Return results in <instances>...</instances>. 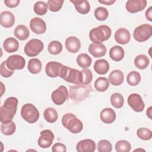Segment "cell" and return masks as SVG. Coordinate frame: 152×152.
I'll list each match as a JSON object with an SVG mask.
<instances>
[{"instance_id":"obj_1","label":"cell","mask_w":152,"mask_h":152,"mask_svg":"<svg viewBox=\"0 0 152 152\" xmlns=\"http://www.w3.org/2000/svg\"><path fill=\"white\" fill-rule=\"evenodd\" d=\"M18 99L15 97L7 98L0 107V121L1 123L12 121L15 116L18 106Z\"/></svg>"},{"instance_id":"obj_2","label":"cell","mask_w":152,"mask_h":152,"mask_svg":"<svg viewBox=\"0 0 152 152\" xmlns=\"http://www.w3.org/2000/svg\"><path fill=\"white\" fill-rule=\"evenodd\" d=\"M112 34L110 28L107 25H100L92 28L89 33L90 40L96 43H102L108 40Z\"/></svg>"},{"instance_id":"obj_3","label":"cell","mask_w":152,"mask_h":152,"mask_svg":"<svg viewBox=\"0 0 152 152\" xmlns=\"http://www.w3.org/2000/svg\"><path fill=\"white\" fill-rule=\"evenodd\" d=\"M91 90V86L89 85L79 84L77 86H70L68 96L74 102H80L87 98Z\"/></svg>"},{"instance_id":"obj_4","label":"cell","mask_w":152,"mask_h":152,"mask_svg":"<svg viewBox=\"0 0 152 152\" xmlns=\"http://www.w3.org/2000/svg\"><path fill=\"white\" fill-rule=\"evenodd\" d=\"M59 77L66 82L73 83L75 85L82 84L83 83V78L81 71L64 65Z\"/></svg>"},{"instance_id":"obj_5","label":"cell","mask_w":152,"mask_h":152,"mask_svg":"<svg viewBox=\"0 0 152 152\" xmlns=\"http://www.w3.org/2000/svg\"><path fill=\"white\" fill-rule=\"evenodd\" d=\"M62 124L72 134H78L83 128L82 122L71 113H67L62 116Z\"/></svg>"},{"instance_id":"obj_6","label":"cell","mask_w":152,"mask_h":152,"mask_svg":"<svg viewBox=\"0 0 152 152\" xmlns=\"http://www.w3.org/2000/svg\"><path fill=\"white\" fill-rule=\"evenodd\" d=\"M21 117L29 124H33L39 118V112L35 106L31 103L24 104L21 109Z\"/></svg>"},{"instance_id":"obj_7","label":"cell","mask_w":152,"mask_h":152,"mask_svg":"<svg viewBox=\"0 0 152 152\" xmlns=\"http://www.w3.org/2000/svg\"><path fill=\"white\" fill-rule=\"evenodd\" d=\"M152 35V26L148 24H142L137 27L133 33V37L138 42L148 40Z\"/></svg>"},{"instance_id":"obj_8","label":"cell","mask_w":152,"mask_h":152,"mask_svg":"<svg viewBox=\"0 0 152 152\" xmlns=\"http://www.w3.org/2000/svg\"><path fill=\"white\" fill-rule=\"evenodd\" d=\"M44 48L43 42L37 39H33L29 40L24 46V52L29 57L37 56Z\"/></svg>"},{"instance_id":"obj_9","label":"cell","mask_w":152,"mask_h":152,"mask_svg":"<svg viewBox=\"0 0 152 152\" xmlns=\"http://www.w3.org/2000/svg\"><path fill=\"white\" fill-rule=\"evenodd\" d=\"M7 66L12 71L15 69H21L26 65V60L21 55H13L10 56L5 61Z\"/></svg>"},{"instance_id":"obj_10","label":"cell","mask_w":152,"mask_h":152,"mask_svg":"<svg viewBox=\"0 0 152 152\" xmlns=\"http://www.w3.org/2000/svg\"><path fill=\"white\" fill-rule=\"evenodd\" d=\"M51 99L56 105H61L64 103L68 99V92L66 87L64 86H59L52 92Z\"/></svg>"},{"instance_id":"obj_11","label":"cell","mask_w":152,"mask_h":152,"mask_svg":"<svg viewBox=\"0 0 152 152\" xmlns=\"http://www.w3.org/2000/svg\"><path fill=\"white\" fill-rule=\"evenodd\" d=\"M129 106L135 112H141L143 111L145 104L141 96L137 93L131 94L128 97Z\"/></svg>"},{"instance_id":"obj_12","label":"cell","mask_w":152,"mask_h":152,"mask_svg":"<svg viewBox=\"0 0 152 152\" xmlns=\"http://www.w3.org/2000/svg\"><path fill=\"white\" fill-rule=\"evenodd\" d=\"M40 134V136L37 141L39 147L42 148H46L50 147L54 139L53 132L49 129H45L42 131Z\"/></svg>"},{"instance_id":"obj_13","label":"cell","mask_w":152,"mask_h":152,"mask_svg":"<svg viewBox=\"0 0 152 152\" xmlns=\"http://www.w3.org/2000/svg\"><path fill=\"white\" fill-rule=\"evenodd\" d=\"M146 5V0H129L126 2L125 8L129 12L136 13L142 11Z\"/></svg>"},{"instance_id":"obj_14","label":"cell","mask_w":152,"mask_h":152,"mask_svg":"<svg viewBox=\"0 0 152 152\" xmlns=\"http://www.w3.org/2000/svg\"><path fill=\"white\" fill-rule=\"evenodd\" d=\"M30 27L31 31L37 34H43L46 30V23L39 17H34L30 20Z\"/></svg>"},{"instance_id":"obj_15","label":"cell","mask_w":152,"mask_h":152,"mask_svg":"<svg viewBox=\"0 0 152 152\" xmlns=\"http://www.w3.org/2000/svg\"><path fill=\"white\" fill-rule=\"evenodd\" d=\"M62 65H63L62 64L58 62H49L45 66V72L46 75L51 78L59 77Z\"/></svg>"},{"instance_id":"obj_16","label":"cell","mask_w":152,"mask_h":152,"mask_svg":"<svg viewBox=\"0 0 152 152\" xmlns=\"http://www.w3.org/2000/svg\"><path fill=\"white\" fill-rule=\"evenodd\" d=\"M76 150L78 152H93L96 150V144L90 139L83 140L77 143Z\"/></svg>"},{"instance_id":"obj_17","label":"cell","mask_w":152,"mask_h":152,"mask_svg":"<svg viewBox=\"0 0 152 152\" xmlns=\"http://www.w3.org/2000/svg\"><path fill=\"white\" fill-rule=\"evenodd\" d=\"M114 37L116 42L119 44L126 45L128 43L131 39V34L127 29L120 28L115 33Z\"/></svg>"},{"instance_id":"obj_18","label":"cell","mask_w":152,"mask_h":152,"mask_svg":"<svg viewBox=\"0 0 152 152\" xmlns=\"http://www.w3.org/2000/svg\"><path fill=\"white\" fill-rule=\"evenodd\" d=\"M65 45L66 50L72 53H77L81 48L80 40L75 36H69L65 40Z\"/></svg>"},{"instance_id":"obj_19","label":"cell","mask_w":152,"mask_h":152,"mask_svg":"<svg viewBox=\"0 0 152 152\" xmlns=\"http://www.w3.org/2000/svg\"><path fill=\"white\" fill-rule=\"evenodd\" d=\"M89 53L95 58H100L104 56L106 53V48L102 43H93L88 46Z\"/></svg>"},{"instance_id":"obj_20","label":"cell","mask_w":152,"mask_h":152,"mask_svg":"<svg viewBox=\"0 0 152 152\" xmlns=\"http://www.w3.org/2000/svg\"><path fill=\"white\" fill-rule=\"evenodd\" d=\"M15 22L14 14L9 11H4L0 15V24L5 28L11 27Z\"/></svg>"},{"instance_id":"obj_21","label":"cell","mask_w":152,"mask_h":152,"mask_svg":"<svg viewBox=\"0 0 152 152\" xmlns=\"http://www.w3.org/2000/svg\"><path fill=\"white\" fill-rule=\"evenodd\" d=\"M100 116L104 124H109L113 122L116 119V113L112 108L106 107L101 111Z\"/></svg>"},{"instance_id":"obj_22","label":"cell","mask_w":152,"mask_h":152,"mask_svg":"<svg viewBox=\"0 0 152 152\" xmlns=\"http://www.w3.org/2000/svg\"><path fill=\"white\" fill-rule=\"evenodd\" d=\"M77 12L81 14H87L90 10V5L87 0H70Z\"/></svg>"},{"instance_id":"obj_23","label":"cell","mask_w":152,"mask_h":152,"mask_svg":"<svg viewBox=\"0 0 152 152\" xmlns=\"http://www.w3.org/2000/svg\"><path fill=\"white\" fill-rule=\"evenodd\" d=\"M124 80L123 72L118 69L112 71L109 75V81L113 86H118L122 84Z\"/></svg>"},{"instance_id":"obj_24","label":"cell","mask_w":152,"mask_h":152,"mask_svg":"<svg viewBox=\"0 0 152 152\" xmlns=\"http://www.w3.org/2000/svg\"><path fill=\"white\" fill-rule=\"evenodd\" d=\"M3 48L7 52L12 53L18 50L19 43L15 38L8 37L4 42Z\"/></svg>"},{"instance_id":"obj_25","label":"cell","mask_w":152,"mask_h":152,"mask_svg":"<svg viewBox=\"0 0 152 152\" xmlns=\"http://www.w3.org/2000/svg\"><path fill=\"white\" fill-rule=\"evenodd\" d=\"M14 34V36L20 40H24L29 37L30 31L26 26L20 24L15 28Z\"/></svg>"},{"instance_id":"obj_26","label":"cell","mask_w":152,"mask_h":152,"mask_svg":"<svg viewBox=\"0 0 152 152\" xmlns=\"http://www.w3.org/2000/svg\"><path fill=\"white\" fill-rule=\"evenodd\" d=\"M94 69L97 74L104 75L108 72L109 69V64L108 62L104 59H98L95 61Z\"/></svg>"},{"instance_id":"obj_27","label":"cell","mask_w":152,"mask_h":152,"mask_svg":"<svg viewBox=\"0 0 152 152\" xmlns=\"http://www.w3.org/2000/svg\"><path fill=\"white\" fill-rule=\"evenodd\" d=\"M124 50L119 46H114L109 50V56L114 61H121L124 57Z\"/></svg>"},{"instance_id":"obj_28","label":"cell","mask_w":152,"mask_h":152,"mask_svg":"<svg viewBox=\"0 0 152 152\" xmlns=\"http://www.w3.org/2000/svg\"><path fill=\"white\" fill-rule=\"evenodd\" d=\"M150 64L149 58L144 54H140L137 56L134 59L135 66L140 69H144L147 68Z\"/></svg>"},{"instance_id":"obj_29","label":"cell","mask_w":152,"mask_h":152,"mask_svg":"<svg viewBox=\"0 0 152 152\" xmlns=\"http://www.w3.org/2000/svg\"><path fill=\"white\" fill-rule=\"evenodd\" d=\"M28 71L33 74H38L42 69V62L37 58H32L29 60L27 66Z\"/></svg>"},{"instance_id":"obj_30","label":"cell","mask_w":152,"mask_h":152,"mask_svg":"<svg viewBox=\"0 0 152 152\" xmlns=\"http://www.w3.org/2000/svg\"><path fill=\"white\" fill-rule=\"evenodd\" d=\"M16 130V125L12 121L8 122L2 123L1 125V131L5 135H12Z\"/></svg>"},{"instance_id":"obj_31","label":"cell","mask_w":152,"mask_h":152,"mask_svg":"<svg viewBox=\"0 0 152 152\" xmlns=\"http://www.w3.org/2000/svg\"><path fill=\"white\" fill-rule=\"evenodd\" d=\"M92 59L87 53H81L77 58V64L83 69L87 68L91 64Z\"/></svg>"},{"instance_id":"obj_32","label":"cell","mask_w":152,"mask_h":152,"mask_svg":"<svg viewBox=\"0 0 152 152\" xmlns=\"http://www.w3.org/2000/svg\"><path fill=\"white\" fill-rule=\"evenodd\" d=\"M45 119L49 123L55 122L58 118L57 111L52 107L46 108L43 112Z\"/></svg>"},{"instance_id":"obj_33","label":"cell","mask_w":152,"mask_h":152,"mask_svg":"<svg viewBox=\"0 0 152 152\" xmlns=\"http://www.w3.org/2000/svg\"><path fill=\"white\" fill-rule=\"evenodd\" d=\"M95 88L100 92H103L107 90L109 86V81L106 77H100L97 78L94 83Z\"/></svg>"},{"instance_id":"obj_34","label":"cell","mask_w":152,"mask_h":152,"mask_svg":"<svg viewBox=\"0 0 152 152\" xmlns=\"http://www.w3.org/2000/svg\"><path fill=\"white\" fill-rule=\"evenodd\" d=\"M141 79V77L140 74L135 71H131L128 74L126 77L127 83L131 86H137L140 83Z\"/></svg>"},{"instance_id":"obj_35","label":"cell","mask_w":152,"mask_h":152,"mask_svg":"<svg viewBox=\"0 0 152 152\" xmlns=\"http://www.w3.org/2000/svg\"><path fill=\"white\" fill-rule=\"evenodd\" d=\"M110 103L115 108H121L124 105V99L123 96L119 93H115L110 96Z\"/></svg>"},{"instance_id":"obj_36","label":"cell","mask_w":152,"mask_h":152,"mask_svg":"<svg viewBox=\"0 0 152 152\" xmlns=\"http://www.w3.org/2000/svg\"><path fill=\"white\" fill-rule=\"evenodd\" d=\"M48 49L50 54L58 55L61 52L62 50V45L59 41L53 40L49 43Z\"/></svg>"},{"instance_id":"obj_37","label":"cell","mask_w":152,"mask_h":152,"mask_svg":"<svg viewBox=\"0 0 152 152\" xmlns=\"http://www.w3.org/2000/svg\"><path fill=\"white\" fill-rule=\"evenodd\" d=\"M48 4L43 1H37L34 5V11L39 15H43L48 11Z\"/></svg>"},{"instance_id":"obj_38","label":"cell","mask_w":152,"mask_h":152,"mask_svg":"<svg viewBox=\"0 0 152 152\" xmlns=\"http://www.w3.org/2000/svg\"><path fill=\"white\" fill-rule=\"evenodd\" d=\"M131 145L126 140H119L115 144V150L117 152H129Z\"/></svg>"},{"instance_id":"obj_39","label":"cell","mask_w":152,"mask_h":152,"mask_svg":"<svg viewBox=\"0 0 152 152\" xmlns=\"http://www.w3.org/2000/svg\"><path fill=\"white\" fill-rule=\"evenodd\" d=\"M94 14L96 18L99 21H104L106 20L109 16V12L107 10L102 7H97L94 10Z\"/></svg>"},{"instance_id":"obj_40","label":"cell","mask_w":152,"mask_h":152,"mask_svg":"<svg viewBox=\"0 0 152 152\" xmlns=\"http://www.w3.org/2000/svg\"><path fill=\"white\" fill-rule=\"evenodd\" d=\"M138 137L142 140H149L152 137V132L147 128H140L137 131Z\"/></svg>"},{"instance_id":"obj_41","label":"cell","mask_w":152,"mask_h":152,"mask_svg":"<svg viewBox=\"0 0 152 152\" xmlns=\"http://www.w3.org/2000/svg\"><path fill=\"white\" fill-rule=\"evenodd\" d=\"M112 150V145L110 141L106 140H102L97 143V150L99 152H110Z\"/></svg>"},{"instance_id":"obj_42","label":"cell","mask_w":152,"mask_h":152,"mask_svg":"<svg viewBox=\"0 0 152 152\" xmlns=\"http://www.w3.org/2000/svg\"><path fill=\"white\" fill-rule=\"evenodd\" d=\"M64 1L62 0H49L47 4L49 7V9L52 12L59 11L62 7Z\"/></svg>"},{"instance_id":"obj_43","label":"cell","mask_w":152,"mask_h":152,"mask_svg":"<svg viewBox=\"0 0 152 152\" xmlns=\"http://www.w3.org/2000/svg\"><path fill=\"white\" fill-rule=\"evenodd\" d=\"M83 74V83L82 84L84 85H88L89 84L93 79V74L90 69L88 68L83 69L81 71Z\"/></svg>"},{"instance_id":"obj_44","label":"cell","mask_w":152,"mask_h":152,"mask_svg":"<svg viewBox=\"0 0 152 152\" xmlns=\"http://www.w3.org/2000/svg\"><path fill=\"white\" fill-rule=\"evenodd\" d=\"M0 73L1 75L5 78L10 77L14 73V71L10 70L8 68L6 65V62L3 61L0 65Z\"/></svg>"},{"instance_id":"obj_45","label":"cell","mask_w":152,"mask_h":152,"mask_svg":"<svg viewBox=\"0 0 152 152\" xmlns=\"http://www.w3.org/2000/svg\"><path fill=\"white\" fill-rule=\"evenodd\" d=\"M52 151L53 152H65L66 149L65 145L64 144L58 142L53 144L52 148Z\"/></svg>"},{"instance_id":"obj_46","label":"cell","mask_w":152,"mask_h":152,"mask_svg":"<svg viewBox=\"0 0 152 152\" xmlns=\"http://www.w3.org/2000/svg\"><path fill=\"white\" fill-rule=\"evenodd\" d=\"M20 2V0H5L4 1L5 5L9 8H15L19 5Z\"/></svg>"},{"instance_id":"obj_47","label":"cell","mask_w":152,"mask_h":152,"mask_svg":"<svg viewBox=\"0 0 152 152\" xmlns=\"http://www.w3.org/2000/svg\"><path fill=\"white\" fill-rule=\"evenodd\" d=\"M145 15L147 20H148L150 21H152V7H150L147 9V10L145 11Z\"/></svg>"},{"instance_id":"obj_48","label":"cell","mask_w":152,"mask_h":152,"mask_svg":"<svg viewBox=\"0 0 152 152\" xmlns=\"http://www.w3.org/2000/svg\"><path fill=\"white\" fill-rule=\"evenodd\" d=\"M115 0H98V2L102 4H105L107 5H112L115 2Z\"/></svg>"},{"instance_id":"obj_49","label":"cell","mask_w":152,"mask_h":152,"mask_svg":"<svg viewBox=\"0 0 152 152\" xmlns=\"http://www.w3.org/2000/svg\"><path fill=\"white\" fill-rule=\"evenodd\" d=\"M151 109H152L151 107H148V109L147 110V112H146V113H147V116L150 119H151Z\"/></svg>"},{"instance_id":"obj_50","label":"cell","mask_w":152,"mask_h":152,"mask_svg":"<svg viewBox=\"0 0 152 152\" xmlns=\"http://www.w3.org/2000/svg\"><path fill=\"white\" fill-rule=\"evenodd\" d=\"M138 150H141V151H145V150H143V149H136V150H135V151H138Z\"/></svg>"}]
</instances>
